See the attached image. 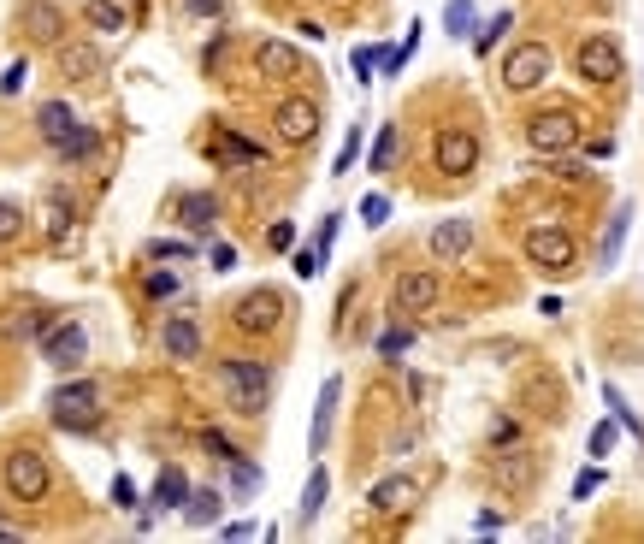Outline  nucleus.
Instances as JSON below:
<instances>
[{
    "label": "nucleus",
    "mask_w": 644,
    "mask_h": 544,
    "mask_svg": "<svg viewBox=\"0 0 644 544\" xmlns=\"http://www.w3.org/2000/svg\"><path fill=\"white\" fill-rule=\"evenodd\" d=\"M219 385H225V397L237 414H266V397H272V373L249 361V355H225L219 361Z\"/></svg>",
    "instance_id": "1"
},
{
    "label": "nucleus",
    "mask_w": 644,
    "mask_h": 544,
    "mask_svg": "<svg viewBox=\"0 0 644 544\" xmlns=\"http://www.w3.org/2000/svg\"><path fill=\"white\" fill-rule=\"evenodd\" d=\"M6 491L18 497V503H42L48 491H54V468H48V456L42 450H12L6 456Z\"/></svg>",
    "instance_id": "2"
},
{
    "label": "nucleus",
    "mask_w": 644,
    "mask_h": 544,
    "mask_svg": "<svg viewBox=\"0 0 644 544\" xmlns=\"http://www.w3.org/2000/svg\"><path fill=\"white\" fill-rule=\"evenodd\" d=\"M48 414H54V426H71V432H95V426H101V391H95L89 379L60 385V391L48 397Z\"/></svg>",
    "instance_id": "3"
},
{
    "label": "nucleus",
    "mask_w": 644,
    "mask_h": 544,
    "mask_svg": "<svg viewBox=\"0 0 644 544\" xmlns=\"http://www.w3.org/2000/svg\"><path fill=\"white\" fill-rule=\"evenodd\" d=\"M526 261L538 272H574L580 267V249H574V237L562 231V225H538V231H526Z\"/></svg>",
    "instance_id": "4"
},
{
    "label": "nucleus",
    "mask_w": 644,
    "mask_h": 544,
    "mask_svg": "<svg viewBox=\"0 0 644 544\" xmlns=\"http://www.w3.org/2000/svg\"><path fill=\"white\" fill-rule=\"evenodd\" d=\"M231 326L237 332H249V338H266V332H278L284 326V296L278 290H249V296H237V308H231Z\"/></svg>",
    "instance_id": "5"
},
{
    "label": "nucleus",
    "mask_w": 644,
    "mask_h": 544,
    "mask_svg": "<svg viewBox=\"0 0 644 544\" xmlns=\"http://www.w3.org/2000/svg\"><path fill=\"white\" fill-rule=\"evenodd\" d=\"M574 71H580L585 83L609 89V83H621V77H627V60H621V48H615L609 36H585L580 48H574Z\"/></svg>",
    "instance_id": "6"
},
{
    "label": "nucleus",
    "mask_w": 644,
    "mask_h": 544,
    "mask_svg": "<svg viewBox=\"0 0 644 544\" xmlns=\"http://www.w3.org/2000/svg\"><path fill=\"white\" fill-rule=\"evenodd\" d=\"M42 355H48L54 373H77V367L89 361V332H83L77 320H60V326L42 332Z\"/></svg>",
    "instance_id": "7"
},
{
    "label": "nucleus",
    "mask_w": 644,
    "mask_h": 544,
    "mask_svg": "<svg viewBox=\"0 0 644 544\" xmlns=\"http://www.w3.org/2000/svg\"><path fill=\"white\" fill-rule=\"evenodd\" d=\"M550 48L544 42H520V48H509V60H503V83L515 89V95H526V89H538L544 77H550Z\"/></svg>",
    "instance_id": "8"
},
{
    "label": "nucleus",
    "mask_w": 644,
    "mask_h": 544,
    "mask_svg": "<svg viewBox=\"0 0 644 544\" xmlns=\"http://www.w3.org/2000/svg\"><path fill=\"white\" fill-rule=\"evenodd\" d=\"M272 125H278V136H284L290 148H302V142H314V136H320V107H314L308 95H290V101H278Z\"/></svg>",
    "instance_id": "9"
},
{
    "label": "nucleus",
    "mask_w": 644,
    "mask_h": 544,
    "mask_svg": "<svg viewBox=\"0 0 644 544\" xmlns=\"http://www.w3.org/2000/svg\"><path fill=\"white\" fill-rule=\"evenodd\" d=\"M526 142H532L538 154H568V148L580 142V119H574V113H538V119L526 125Z\"/></svg>",
    "instance_id": "10"
},
{
    "label": "nucleus",
    "mask_w": 644,
    "mask_h": 544,
    "mask_svg": "<svg viewBox=\"0 0 644 544\" xmlns=\"http://www.w3.org/2000/svg\"><path fill=\"white\" fill-rule=\"evenodd\" d=\"M479 166V136L450 125V131H438V172H450V178H467Z\"/></svg>",
    "instance_id": "11"
},
{
    "label": "nucleus",
    "mask_w": 644,
    "mask_h": 544,
    "mask_svg": "<svg viewBox=\"0 0 644 544\" xmlns=\"http://www.w3.org/2000/svg\"><path fill=\"white\" fill-rule=\"evenodd\" d=\"M438 296H444L438 272H402L396 278V314H426V308H438Z\"/></svg>",
    "instance_id": "12"
},
{
    "label": "nucleus",
    "mask_w": 644,
    "mask_h": 544,
    "mask_svg": "<svg viewBox=\"0 0 644 544\" xmlns=\"http://www.w3.org/2000/svg\"><path fill=\"white\" fill-rule=\"evenodd\" d=\"M60 77H71V83H101L107 77L101 48L95 42H60Z\"/></svg>",
    "instance_id": "13"
},
{
    "label": "nucleus",
    "mask_w": 644,
    "mask_h": 544,
    "mask_svg": "<svg viewBox=\"0 0 644 544\" xmlns=\"http://www.w3.org/2000/svg\"><path fill=\"white\" fill-rule=\"evenodd\" d=\"M491 479H497L503 491H532V485H538V456H532V450H503V456L491 462Z\"/></svg>",
    "instance_id": "14"
},
{
    "label": "nucleus",
    "mask_w": 644,
    "mask_h": 544,
    "mask_svg": "<svg viewBox=\"0 0 644 544\" xmlns=\"http://www.w3.org/2000/svg\"><path fill=\"white\" fill-rule=\"evenodd\" d=\"M367 503H373L379 515H408V509L420 503V479H408V474H396V479H379Z\"/></svg>",
    "instance_id": "15"
},
{
    "label": "nucleus",
    "mask_w": 644,
    "mask_h": 544,
    "mask_svg": "<svg viewBox=\"0 0 644 544\" xmlns=\"http://www.w3.org/2000/svg\"><path fill=\"white\" fill-rule=\"evenodd\" d=\"M24 30H30V42L60 48L65 42V12L60 6H48V0H30V6H24Z\"/></svg>",
    "instance_id": "16"
},
{
    "label": "nucleus",
    "mask_w": 644,
    "mask_h": 544,
    "mask_svg": "<svg viewBox=\"0 0 644 544\" xmlns=\"http://www.w3.org/2000/svg\"><path fill=\"white\" fill-rule=\"evenodd\" d=\"M255 71H260V77L290 83V77H302V54H296L290 42H260V48H255Z\"/></svg>",
    "instance_id": "17"
},
{
    "label": "nucleus",
    "mask_w": 644,
    "mask_h": 544,
    "mask_svg": "<svg viewBox=\"0 0 644 544\" xmlns=\"http://www.w3.org/2000/svg\"><path fill=\"white\" fill-rule=\"evenodd\" d=\"M160 343H166L172 361H195V355H201V326H195V314H172L166 332H160Z\"/></svg>",
    "instance_id": "18"
},
{
    "label": "nucleus",
    "mask_w": 644,
    "mask_h": 544,
    "mask_svg": "<svg viewBox=\"0 0 644 544\" xmlns=\"http://www.w3.org/2000/svg\"><path fill=\"white\" fill-rule=\"evenodd\" d=\"M467 243H473V225H467V219H444V225L432 231V255H438V261H461Z\"/></svg>",
    "instance_id": "19"
},
{
    "label": "nucleus",
    "mask_w": 644,
    "mask_h": 544,
    "mask_svg": "<svg viewBox=\"0 0 644 544\" xmlns=\"http://www.w3.org/2000/svg\"><path fill=\"white\" fill-rule=\"evenodd\" d=\"M48 326H54V314H42V308H12V314L0 320V338L24 343V338H36V332H48Z\"/></svg>",
    "instance_id": "20"
},
{
    "label": "nucleus",
    "mask_w": 644,
    "mask_h": 544,
    "mask_svg": "<svg viewBox=\"0 0 644 544\" xmlns=\"http://www.w3.org/2000/svg\"><path fill=\"white\" fill-rule=\"evenodd\" d=\"M627 219H633V207H627V202L609 213V225H603V243H597V267H615V261H621V243H627Z\"/></svg>",
    "instance_id": "21"
},
{
    "label": "nucleus",
    "mask_w": 644,
    "mask_h": 544,
    "mask_svg": "<svg viewBox=\"0 0 644 544\" xmlns=\"http://www.w3.org/2000/svg\"><path fill=\"white\" fill-rule=\"evenodd\" d=\"M337 397H343V379H325L320 385V408H314V450H325V438H331V420H337Z\"/></svg>",
    "instance_id": "22"
},
{
    "label": "nucleus",
    "mask_w": 644,
    "mask_h": 544,
    "mask_svg": "<svg viewBox=\"0 0 644 544\" xmlns=\"http://www.w3.org/2000/svg\"><path fill=\"white\" fill-rule=\"evenodd\" d=\"M36 131H42V142H54V148H60L65 136L77 131V119H71V107H65V101H48V107L36 113Z\"/></svg>",
    "instance_id": "23"
},
{
    "label": "nucleus",
    "mask_w": 644,
    "mask_h": 544,
    "mask_svg": "<svg viewBox=\"0 0 644 544\" xmlns=\"http://www.w3.org/2000/svg\"><path fill=\"white\" fill-rule=\"evenodd\" d=\"M213 219H219V202L207 190H195V196L178 202V225H190V231H213Z\"/></svg>",
    "instance_id": "24"
},
{
    "label": "nucleus",
    "mask_w": 644,
    "mask_h": 544,
    "mask_svg": "<svg viewBox=\"0 0 644 544\" xmlns=\"http://www.w3.org/2000/svg\"><path fill=\"white\" fill-rule=\"evenodd\" d=\"M83 24H89V30H101V36H119L130 18H125V6H119V0H89V6H83Z\"/></svg>",
    "instance_id": "25"
},
{
    "label": "nucleus",
    "mask_w": 644,
    "mask_h": 544,
    "mask_svg": "<svg viewBox=\"0 0 644 544\" xmlns=\"http://www.w3.org/2000/svg\"><path fill=\"white\" fill-rule=\"evenodd\" d=\"M219 503H225L219 491H190V497H184V521H190V527H213V521H219Z\"/></svg>",
    "instance_id": "26"
},
{
    "label": "nucleus",
    "mask_w": 644,
    "mask_h": 544,
    "mask_svg": "<svg viewBox=\"0 0 644 544\" xmlns=\"http://www.w3.org/2000/svg\"><path fill=\"white\" fill-rule=\"evenodd\" d=\"M95 148H101V136L89 131V125H77V131L65 136L60 148H54V154H60L65 166H77V160H89V154H95Z\"/></svg>",
    "instance_id": "27"
},
{
    "label": "nucleus",
    "mask_w": 644,
    "mask_h": 544,
    "mask_svg": "<svg viewBox=\"0 0 644 544\" xmlns=\"http://www.w3.org/2000/svg\"><path fill=\"white\" fill-rule=\"evenodd\" d=\"M184 497H190V485H184L178 468H166V474L154 479V503H160V509H184Z\"/></svg>",
    "instance_id": "28"
},
{
    "label": "nucleus",
    "mask_w": 644,
    "mask_h": 544,
    "mask_svg": "<svg viewBox=\"0 0 644 544\" xmlns=\"http://www.w3.org/2000/svg\"><path fill=\"white\" fill-rule=\"evenodd\" d=\"M320 509H325V468H314V474H308V491H302V521L314 527Z\"/></svg>",
    "instance_id": "29"
},
{
    "label": "nucleus",
    "mask_w": 644,
    "mask_h": 544,
    "mask_svg": "<svg viewBox=\"0 0 644 544\" xmlns=\"http://www.w3.org/2000/svg\"><path fill=\"white\" fill-rule=\"evenodd\" d=\"M603 403H609V414H615V426H627V432H633V438H639V444H644V426H639V414H633V408L621 403V391H615V385H603Z\"/></svg>",
    "instance_id": "30"
},
{
    "label": "nucleus",
    "mask_w": 644,
    "mask_h": 544,
    "mask_svg": "<svg viewBox=\"0 0 644 544\" xmlns=\"http://www.w3.org/2000/svg\"><path fill=\"white\" fill-rule=\"evenodd\" d=\"M473 18H479V12H473V0H450V6H444V30H450V36H467V30H473Z\"/></svg>",
    "instance_id": "31"
},
{
    "label": "nucleus",
    "mask_w": 644,
    "mask_h": 544,
    "mask_svg": "<svg viewBox=\"0 0 644 544\" xmlns=\"http://www.w3.org/2000/svg\"><path fill=\"white\" fill-rule=\"evenodd\" d=\"M18 237H24V207L0 202V243H18Z\"/></svg>",
    "instance_id": "32"
},
{
    "label": "nucleus",
    "mask_w": 644,
    "mask_h": 544,
    "mask_svg": "<svg viewBox=\"0 0 644 544\" xmlns=\"http://www.w3.org/2000/svg\"><path fill=\"white\" fill-rule=\"evenodd\" d=\"M509 24H515V12H497V18H491V24H485L479 36H473V48H479V54H491V48H497V36H503Z\"/></svg>",
    "instance_id": "33"
},
{
    "label": "nucleus",
    "mask_w": 644,
    "mask_h": 544,
    "mask_svg": "<svg viewBox=\"0 0 644 544\" xmlns=\"http://www.w3.org/2000/svg\"><path fill=\"white\" fill-rule=\"evenodd\" d=\"M231 485L249 497V491H260V468L255 462H243V456H231Z\"/></svg>",
    "instance_id": "34"
},
{
    "label": "nucleus",
    "mask_w": 644,
    "mask_h": 544,
    "mask_svg": "<svg viewBox=\"0 0 644 544\" xmlns=\"http://www.w3.org/2000/svg\"><path fill=\"white\" fill-rule=\"evenodd\" d=\"M390 160H396V125H385L373 142V172H390Z\"/></svg>",
    "instance_id": "35"
},
{
    "label": "nucleus",
    "mask_w": 644,
    "mask_h": 544,
    "mask_svg": "<svg viewBox=\"0 0 644 544\" xmlns=\"http://www.w3.org/2000/svg\"><path fill=\"white\" fill-rule=\"evenodd\" d=\"M597 485H603V474H597V468H585V474L574 479V503H591V491H597Z\"/></svg>",
    "instance_id": "36"
},
{
    "label": "nucleus",
    "mask_w": 644,
    "mask_h": 544,
    "mask_svg": "<svg viewBox=\"0 0 644 544\" xmlns=\"http://www.w3.org/2000/svg\"><path fill=\"white\" fill-rule=\"evenodd\" d=\"M402 349H408V332H402V326H396V332H385V338H379V355H385V361H396V355H402Z\"/></svg>",
    "instance_id": "37"
},
{
    "label": "nucleus",
    "mask_w": 644,
    "mask_h": 544,
    "mask_svg": "<svg viewBox=\"0 0 644 544\" xmlns=\"http://www.w3.org/2000/svg\"><path fill=\"white\" fill-rule=\"evenodd\" d=\"M609 444H615V420H603V426L591 432V456H609Z\"/></svg>",
    "instance_id": "38"
},
{
    "label": "nucleus",
    "mask_w": 644,
    "mask_h": 544,
    "mask_svg": "<svg viewBox=\"0 0 644 544\" xmlns=\"http://www.w3.org/2000/svg\"><path fill=\"white\" fill-rule=\"evenodd\" d=\"M385 213H390L385 196H367V202H361V219H367V225H385Z\"/></svg>",
    "instance_id": "39"
},
{
    "label": "nucleus",
    "mask_w": 644,
    "mask_h": 544,
    "mask_svg": "<svg viewBox=\"0 0 644 544\" xmlns=\"http://www.w3.org/2000/svg\"><path fill=\"white\" fill-rule=\"evenodd\" d=\"M355 154H361V131H349V142H343V154H337V166H331V172H349V166H355Z\"/></svg>",
    "instance_id": "40"
},
{
    "label": "nucleus",
    "mask_w": 644,
    "mask_h": 544,
    "mask_svg": "<svg viewBox=\"0 0 644 544\" xmlns=\"http://www.w3.org/2000/svg\"><path fill=\"white\" fill-rule=\"evenodd\" d=\"M24 77H30V66L18 60V66H6V77H0V89H6V95H18V89H24Z\"/></svg>",
    "instance_id": "41"
},
{
    "label": "nucleus",
    "mask_w": 644,
    "mask_h": 544,
    "mask_svg": "<svg viewBox=\"0 0 644 544\" xmlns=\"http://www.w3.org/2000/svg\"><path fill=\"white\" fill-rule=\"evenodd\" d=\"M266 243H272V249H290V243H296V225H284V219H278V225L266 231Z\"/></svg>",
    "instance_id": "42"
},
{
    "label": "nucleus",
    "mask_w": 644,
    "mask_h": 544,
    "mask_svg": "<svg viewBox=\"0 0 644 544\" xmlns=\"http://www.w3.org/2000/svg\"><path fill=\"white\" fill-rule=\"evenodd\" d=\"M148 255H154V261H184L190 249H184V243H148Z\"/></svg>",
    "instance_id": "43"
},
{
    "label": "nucleus",
    "mask_w": 644,
    "mask_h": 544,
    "mask_svg": "<svg viewBox=\"0 0 644 544\" xmlns=\"http://www.w3.org/2000/svg\"><path fill=\"white\" fill-rule=\"evenodd\" d=\"M172 290H178L172 272H148V296H172Z\"/></svg>",
    "instance_id": "44"
},
{
    "label": "nucleus",
    "mask_w": 644,
    "mask_h": 544,
    "mask_svg": "<svg viewBox=\"0 0 644 544\" xmlns=\"http://www.w3.org/2000/svg\"><path fill=\"white\" fill-rule=\"evenodd\" d=\"M113 503H119V509H136V485H130L125 474L113 479Z\"/></svg>",
    "instance_id": "45"
},
{
    "label": "nucleus",
    "mask_w": 644,
    "mask_h": 544,
    "mask_svg": "<svg viewBox=\"0 0 644 544\" xmlns=\"http://www.w3.org/2000/svg\"><path fill=\"white\" fill-rule=\"evenodd\" d=\"M320 249H302V255H296V272H302V278H314V272H320Z\"/></svg>",
    "instance_id": "46"
},
{
    "label": "nucleus",
    "mask_w": 644,
    "mask_h": 544,
    "mask_svg": "<svg viewBox=\"0 0 644 544\" xmlns=\"http://www.w3.org/2000/svg\"><path fill=\"white\" fill-rule=\"evenodd\" d=\"M201 444H207V450H213V456H219V462H231V456H237V450H231V444H225V438H219V432H201Z\"/></svg>",
    "instance_id": "47"
},
{
    "label": "nucleus",
    "mask_w": 644,
    "mask_h": 544,
    "mask_svg": "<svg viewBox=\"0 0 644 544\" xmlns=\"http://www.w3.org/2000/svg\"><path fill=\"white\" fill-rule=\"evenodd\" d=\"M231 261H237V249H231V243H213V272H225Z\"/></svg>",
    "instance_id": "48"
},
{
    "label": "nucleus",
    "mask_w": 644,
    "mask_h": 544,
    "mask_svg": "<svg viewBox=\"0 0 644 544\" xmlns=\"http://www.w3.org/2000/svg\"><path fill=\"white\" fill-rule=\"evenodd\" d=\"M184 6H190V12H201V18H219V12H225V0H184Z\"/></svg>",
    "instance_id": "49"
},
{
    "label": "nucleus",
    "mask_w": 644,
    "mask_h": 544,
    "mask_svg": "<svg viewBox=\"0 0 644 544\" xmlns=\"http://www.w3.org/2000/svg\"><path fill=\"white\" fill-rule=\"evenodd\" d=\"M491 438L497 444H515V420H491Z\"/></svg>",
    "instance_id": "50"
},
{
    "label": "nucleus",
    "mask_w": 644,
    "mask_h": 544,
    "mask_svg": "<svg viewBox=\"0 0 644 544\" xmlns=\"http://www.w3.org/2000/svg\"><path fill=\"white\" fill-rule=\"evenodd\" d=\"M379 66V54H373V48H355V71H361V77H367V71Z\"/></svg>",
    "instance_id": "51"
}]
</instances>
